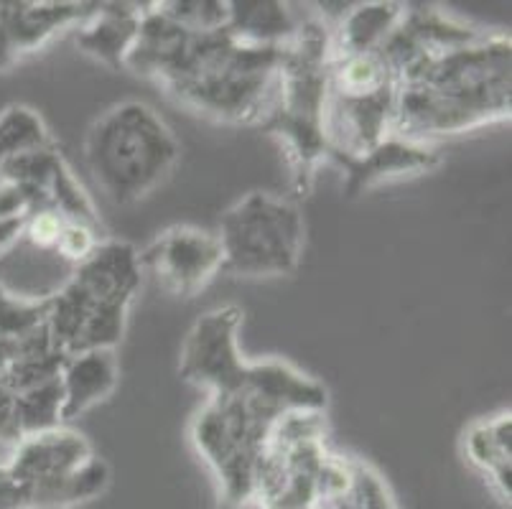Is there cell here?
I'll use <instances>...</instances> for the list:
<instances>
[{
    "instance_id": "cell-17",
    "label": "cell",
    "mask_w": 512,
    "mask_h": 509,
    "mask_svg": "<svg viewBox=\"0 0 512 509\" xmlns=\"http://www.w3.org/2000/svg\"><path fill=\"white\" fill-rule=\"evenodd\" d=\"M406 3L393 0H372V3H355L337 18L332 31V54H370L377 51L393 34V28L403 18Z\"/></svg>"
},
{
    "instance_id": "cell-2",
    "label": "cell",
    "mask_w": 512,
    "mask_h": 509,
    "mask_svg": "<svg viewBox=\"0 0 512 509\" xmlns=\"http://www.w3.org/2000/svg\"><path fill=\"white\" fill-rule=\"evenodd\" d=\"M512 115V41L482 28L474 39L416 56L395 72L393 135L428 143L505 123Z\"/></svg>"
},
{
    "instance_id": "cell-5",
    "label": "cell",
    "mask_w": 512,
    "mask_h": 509,
    "mask_svg": "<svg viewBox=\"0 0 512 509\" xmlns=\"http://www.w3.org/2000/svg\"><path fill=\"white\" fill-rule=\"evenodd\" d=\"M143 286L138 250L123 240H102L90 258L49 296V336L62 354L115 349L123 342L130 306Z\"/></svg>"
},
{
    "instance_id": "cell-19",
    "label": "cell",
    "mask_w": 512,
    "mask_h": 509,
    "mask_svg": "<svg viewBox=\"0 0 512 509\" xmlns=\"http://www.w3.org/2000/svg\"><path fill=\"white\" fill-rule=\"evenodd\" d=\"M324 509H398L388 482L370 464L344 456Z\"/></svg>"
},
{
    "instance_id": "cell-15",
    "label": "cell",
    "mask_w": 512,
    "mask_h": 509,
    "mask_svg": "<svg viewBox=\"0 0 512 509\" xmlns=\"http://www.w3.org/2000/svg\"><path fill=\"white\" fill-rule=\"evenodd\" d=\"M64 392V426L82 418L87 410L105 403L120 382V362L115 349H87L69 354L59 372Z\"/></svg>"
},
{
    "instance_id": "cell-11",
    "label": "cell",
    "mask_w": 512,
    "mask_h": 509,
    "mask_svg": "<svg viewBox=\"0 0 512 509\" xmlns=\"http://www.w3.org/2000/svg\"><path fill=\"white\" fill-rule=\"evenodd\" d=\"M141 270H151L158 286L181 298L197 296L222 273V247L217 235L192 224H176L138 252Z\"/></svg>"
},
{
    "instance_id": "cell-24",
    "label": "cell",
    "mask_w": 512,
    "mask_h": 509,
    "mask_svg": "<svg viewBox=\"0 0 512 509\" xmlns=\"http://www.w3.org/2000/svg\"><path fill=\"white\" fill-rule=\"evenodd\" d=\"M64 222H67V219L59 217L57 212L41 209V212H34L26 217V230H23V237H26L34 247H41V250H57L59 232H62Z\"/></svg>"
},
{
    "instance_id": "cell-22",
    "label": "cell",
    "mask_w": 512,
    "mask_h": 509,
    "mask_svg": "<svg viewBox=\"0 0 512 509\" xmlns=\"http://www.w3.org/2000/svg\"><path fill=\"white\" fill-rule=\"evenodd\" d=\"M158 11L189 31H222L227 28V0H158Z\"/></svg>"
},
{
    "instance_id": "cell-14",
    "label": "cell",
    "mask_w": 512,
    "mask_h": 509,
    "mask_svg": "<svg viewBox=\"0 0 512 509\" xmlns=\"http://www.w3.org/2000/svg\"><path fill=\"white\" fill-rule=\"evenodd\" d=\"M143 3H97L74 28V44L95 62L125 72V59L138 39Z\"/></svg>"
},
{
    "instance_id": "cell-27",
    "label": "cell",
    "mask_w": 512,
    "mask_h": 509,
    "mask_svg": "<svg viewBox=\"0 0 512 509\" xmlns=\"http://www.w3.org/2000/svg\"><path fill=\"white\" fill-rule=\"evenodd\" d=\"M0 509H26V497L18 482L8 474L6 464H0Z\"/></svg>"
},
{
    "instance_id": "cell-20",
    "label": "cell",
    "mask_w": 512,
    "mask_h": 509,
    "mask_svg": "<svg viewBox=\"0 0 512 509\" xmlns=\"http://www.w3.org/2000/svg\"><path fill=\"white\" fill-rule=\"evenodd\" d=\"M49 146H57V140L34 107L8 105L0 112V168L23 153Z\"/></svg>"
},
{
    "instance_id": "cell-4",
    "label": "cell",
    "mask_w": 512,
    "mask_h": 509,
    "mask_svg": "<svg viewBox=\"0 0 512 509\" xmlns=\"http://www.w3.org/2000/svg\"><path fill=\"white\" fill-rule=\"evenodd\" d=\"M332 31L321 18H301L299 31L283 46L276 97L260 128L281 140L291 168V189L306 199L314 189L316 168L329 156L324 118L329 100Z\"/></svg>"
},
{
    "instance_id": "cell-6",
    "label": "cell",
    "mask_w": 512,
    "mask_h": 509,
    "mask_svg": "<svg viewBox=\"0 0 512 509\" xmlns=\"http://www.w3.org/2000/svg\"><path fill=\"white\" fill-rule=\"evenodd\" d=\"M181 158V143L148 102L123 100L105 110L85 135V161L97 186L118 207L146 199Z\"/></svg>"
},
{
    "instance_id": "cell-10",
    "label": "cell",
    "mask_w": 512,
    "mask_h": 509,
    "mask_svg": "<svg viewBox=\"0 0 512 509\" xmlns=\"http://www.w3.org/2000/svg\"><path fill=\"white\" fill-rule=\"evenodd\" d=\"M240 326L242 308L235 303L212 308L199 316L181 344V380L202 387L209 395L237 390L245 382L250 367L237 347Z\"/></svg>"
},
{
    "instance_id": "cell-28",
    "label": "cell",
    "mask_w": 512,
    "mask_h": 509,
    "mask_svg": "<svg viewBox=\"0 0 512 509\" xmlns=\"http://www.w3.org/2000/svg\"><path fill=\"white\" fill-rule=\"evenodd\" d=\"M23 230H26V217L0 219V255L11 250L13 245H18V240L23 237Z\"/></svg>"
},
{
    "instance_id": "cell-7",
    "label": "cell",
    "mask_w": 512,
    "mask_h": 509,
    "mask_svg": "<svg viewBox=\"0 0 512 509\" xmlns=\"http://www.w3.org/2000/svg\"><path fill=\"white\" fill-rule=\"evenodd\" d=\"M342 454L327 441L324 413H291L278 420L255 471L260 509H324Z\"/></svg>"
},
{
    "instance_id": "cell-25",
    "label": "cell",
    "mask_w": 512,
    "mask_h": 509,
    "mask_svg": "<svg viewBox=\"0 0 512 509\" xmlns=\"http://www.w3.org/2000/svg\"><path fill=\"white\" fill-rule=\"evenodd\" d=\"M41 209H44V204H41L39 196L31 194L29 189L11 184V181H3V184H0V219L29 217V214L41 212Z\"/></svg>"
},
{
    "instance_id": "cell-18",
    "label": "cell",
    "mask_w": 512,
    "mask_h": 509,
    "mask_svg": "<svg viewBox=\"0 0 512 509\" xmlns=\"http://www.w3.org/2000/svg\"><path fill=\"white\" fill-rule=\"evenodd\" d=\"M227 34L242 44L286 46L299 31L301 18L281 0H227Z\"/></svg>"
},
{
    "instance_id": "cell-3",
    "label": "cell",
    "mask_w": 512,
    "mask_h": 509,
    "mask_svg": "<svg viewBox=\"0 0 512 509\" xmlns=\"http://www.w3.org/2000/svg\"><path fill=\"white\" fill-rule=\"evenodd\" d=\"M327 405V387L281 359L250 362L237 390L209 395L189 433L217 479L220 502L227 509L253 502L258 461L278 420L291 413H324Z\"/></svg>"
},
{
    "instance_id": "cell-23",
    "label": "cell",
    "mask_w": 512,
    "mask_h": 509,
    "mask_svg": "<svg viewBox=\"0 0 512 509\" xmlns=\"http://www.w3.org/2000/svg\"><path fill=\"white\" fill-rule=\"evenodd\" d=\"M102 230H95V227H87V224L79 222H64L62 232H59L57 252L62 258L72 260L74 265H79L82 260H87L92 252L100 245Z\"/></svg>"
},
{
    "instance_id": "cell-26",
    "label": "cell",
    "mask_w": 512,
    "mask_h": 509,
    "mask_svg": "<svg viewBox=\"0 0 512 509\" xmlns=\"http://www.w3.org/2000/svg\"><path fill=\"white\" fill-rule=\"evenodd\" d=\"M21 441V431H18L16 418V392L0 380V443H16Z\"/></svg>"
},
{
    "instance_id": "cell-1",
    "label": "cell",
    "mask_w": 512,
    "mask_h": 509,
    "mask_svg": "<svg viewBox=\"0 0 512 509\" xmlns=\"http://www.w3.org/2000/svg\"><path fill=\"white\" fill-rule=\"evenodd\" d=\"M283 46L242 44L222 31H189L146 3L125 72L153 79L202 118L263 125L276 97Z\"/></svg>"
},
{
    "instance_id": "cell-21",
    "label": "cell",
    "mask_w": 512,
    "mask_h": 509,
    "mask_svg": "<svg viewBox=\"0 0 512 509\" xmlns=\"http://www.w3.org/2000/svg\"><path fill=\"white\" fill-rule=\"evenodd\" d=\"M16 418L21 438L36 436V433L54 431L64 426V392L62 380L44 382L26 392L16 395Z\"/></svg>"
},
{
    "instance_id": "cell-29",
    "label": "cell",
    "mask_w": 512,
    "mask_h": 509,
    "mask_svg": "<svg viewBox=\"0 0 512 509\" xmlns=\"http://www.w3.org/2000/svg\"><path fill=\"white\" fill-rule=\"evenodd\" d=\"M13 62L11 56H8V49H6V39H3V28H0V72H6V69H11Z\"/></svg>"
},
{
    "instance_id": "cell-8",
    "label": "cell",
    "mask_w": 512,
    "mask_h": 509,
    "mask_svg": "<svg viewBox=\"0 0 512 509\" xmlns=\"http://www.w3.org/2000/svg\"><path fill=\"white\" fill-rule=\"evenodd\" d=\"M222 273L235 278H286L301 265L306 224L299 202L250 191L220 217Z\"/></svg>"
},
{
    "instance_id": "cell-12",
    "label": "cell",
    "mask_w": 512,
    "mask_h": 509,
    "mask_svg": "<svg viewBox=\"0 0 512 509\" xmlns=\"http://www.w3.org/2000/svg\"><path fill=\"white\" fill-rule=\"evenodd\" d=\"M95 6L87 0H0V28L11 62L36 54L54 36L77 28Z\"/></svg>"
},
{
    "instance_id": "cell-9",
    "label": "cell",
    "mask_w": 512,
    "mask_h": 509,
    "mask_svg": "<svg viewBox=\"0 0 512 509\" xmlns=\"http://www.w3.org/2000/svg\"><path fill=\"white\" fill-rule=\"evenodd\" d=\"M26 509H72L110 487V464L82 433L67 426L21 438L6 461Z\"/></svg>"
},
{
    "instance_id": "cell-16",
    "label": "cell",
    "mask_w": 512,
    "mask_h": 509,
    "mask_svg": "<svg viewBox=\"0 0 512 509\" xmlns=\"http://www.w3.org/2000/svg\"><path fill=\"white\" fill-rule=\"evenodd\" d=\"M464 456L490 482L497 497L510 504L512 497V413L482 418L464 433Z\"/></svg>"
},
{
    "instance_id": "cell-13",
    "label": "cell",
    "mask_w": 512,
    "mask_h": 509,
    "mask_svg": "<svg viewBox=\"0 0 512 509\" xmlns=\"http://www.w3.org/2000/svg\"><path fill=\"white\" fill-rule=\"evenodd\" d=\"M334 166L344 174L342 191L349 199H357L377 184L403 176L428 174L441 166V156L428 143H416L400 135H388L375 148L360 156H334Z\"/></svg>"
}]
</instances>
